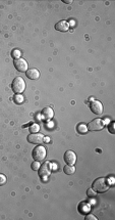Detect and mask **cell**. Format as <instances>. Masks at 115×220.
<instances>
[{"mask_svg": "<svg viewBox=\"0 0 115 220\" xmlns=\"http://www.w3.org/2000/svg\"><path fill=\"white\" fill-rule=\"evenodd\" d=\"M11 87H12V90L14 93H17V94L22 93L26 89V82L24 78H22V77L14 78L12 81V84H11Z\"/></svg>", "mask_w": 115, "mask_h": 220, "instance_id": "2", "label": "cell"}, {"mask_svg": "<svg viewBox=\"0 0 115 220\" xmlns=\"http://www.w3.org/2000/svg\"><path fill=\"white\" fill-rule=\"evenodd\" d=\"M86 220H97V218L95 217L94 215H92V214H88L86 217H85Z\"/></svg>", "mask_w": 115, "mask_h": 220, "instance_id": "22", "label": "cell"}, {"mask_svg": "<svg viewBox=\"0 0 115 220\" xmlns=\"http://www.w3.org/2000/svg\"><path fill=\"white\" fill-rule=\"evenodd\" d=\"M6 182V177L4 174H1L0 173V185H3V184H5Z\"/></svg>", "mask_w": 115, "mask_h": 220, "instance_id": "20", "label": "cell"}, {"mask_svg": "<svg viewBox=\"0 0 115 220\" xmlns=\"http://www.w3.org/2000/svg\"><path fill=\"white\" fill-rule=\"evenodd\" d=\"M64 161L67 165H74L76 162V155L72 150H67L64 154Z\"/></svg>", "mask_w": 115, "mask_h": 220, "instance_id": "9", "label": "cell"}, {"mask_svg": "<svg viewBox=\"0 0 115 220\" xmlns=\"http://www.w3.org/2000/svg\"><path fill=\"white\" fill-rule=\"evenodd\" d=\"M108 129H109V132H110V133H112V134L115 133V130H114V123H113V122L109 125Z\"/></svg>", "mask_w": 115, "mask_h": 220, "instance_id": "21", "label": "cell"}, {"mask_svg": "<svg viewBox=\"0 0 115 220\" xmlns=\"http://www.w3.org/2000/svg\"><path fill=\"white\" fill-rule=\"evenodd\" d=\"M76 130H78V132L79 134H85L88 131V127L87 125L84 124V123H80V124H79L78 127H76Z\"/></svg>", "mask_w": 115, "mask_h": 220, "instance_id": "14", "label": "cell"}, {"mask_svg": "<svg viewBox=\"0 0 115 220\" xmlns=\"http://www.w3.org/2000/svg\"><path fill=\"white\" fill-rule=\"evenodd\" d=\"M39 175L41 177H46L50 175L51 172V164L49 162H45V163L42 164V166H40L39 168Z\"/></svg>", "mask_w": 115, "mask_h": 220, "instance_id": "8", "label": "cell"}, {"mask_svg": "<svg viewBox=\"0 0 115 220\" xmlns=\"http://www.w3.org/2000/svg\"><path fill=\"white\" fill-rule=\"evenodd\" d=\"M13 65L17 71L22 72V73H26V71H28V63H26V60H24V59L14 60Z\"/></svg>", "mask_w": 115, "mask_h": 220, "instance_id": "6", "label": "cell"}, {"mask_svg": "<svg viewBox=\"0 0 115 220\" xmlns=\"http://www.w3.org/2000/svg\"><path fill=\"white\" fill-rule=\"evenodd\" d=\"M40 166H41L40 162L35 161V162H33V163H32V169H33V170H39Z\"/></svg>", "mask_w": 115, "mask_h": 220, "instance_id": "18", "label": "cell"}, {"mask_svg": "<svg viewBox=\"0 0 115 220\" xmlns=\"http://www.w3.org/2000/svg\"><path fill=\"white\" fill-rule=\"evenodd\" d=\"M87 127H88V130L99 131L104 128V122H103L101 119H94V120H92L89 124L87 125Z\"/></svg>", "mask_w": 115, "mask_h": 220, "instance_id": "4", "label": "cell"}, {"mask_svg": "<svg viewBox=\"0 0 115 220\" xmlns=\"http://www.w3.org/2000/svg\"><path fill=\"white\" fill-rule=\"evenodd\" d=\"M21 55H22L21 50H18V49H13L12 51H11V56H12L14 60L21 59Z\"/></svg>", "mask_w": 115, "mask_h": 220, "instance_id": "15", "label": "cell"}, {"mask_svg": "<svg viewBox=\"0 0 115 220\" xmlns=\"http://www.w3.org/2000/svg\"><path fill=\"white\" fill-rule=\"evenodd\" d=\"M41 116L43 117L44 120L48 121V120H51V119L54 117V112L51 109V107H44L43 110L41 112Z\"/></svg>", "mask_w": 115, "mask_h": 220, "instance_id": "10", "label": "cell"}, {"mask_svg": "<svg viewBox=\"0 0 115 220\" xmlns=\"http://www.w3.org/2000/svg\"><path fill=\"white\" fill-rule=\"evenodd\" d=\"M90 109L96 115H101L103 113V105L99 100H92L90 103Z\"/></svg>", "mask_w": 115, "mask_h": 220, "instance_id": "7", "label": "cell"}, {"mask_svg": "<svg viewBox=\"0 0 115 220\" xmlns=\"http://www.w3.org/2000/svg\"><path fill=\"white\" fill-rule=\"evenodd\" d=\"M40 130V127L38 124H32L30 126V131H31V133H37L38 131Z\"/></svg>", "mask_w": 115, "mask_h": 220, "instance_id": "16", "label": "cell"}, {"mask_svg": "<svg viewBox=\"0 0 115 220\" xmlns=\"http://www.w3.org/2000/svg\"><path fill=\"white\" fill-rule=\"evenodd\" d=\"M109 181L104 177L97 178L93 182V190L96 192H105L109 190Z\"/></svg>", "mask_w": 115, "mask_h": 220, "instance_id": "1", "label": "cell"}, {"mask_svg": "<svg viewBox=\"0 0 115 220\" xmlns=\"http://www.w3.org/2000/svg\"><path fill=\"white\" fill-rule=\"evenodd\" d=\"M26 75L31 80H37V79H39V77H40V72L38 71L37 69L33 68V69H31V70L26 71Z\"/></svg>", "mask_w": 115, "mask_h": 220, "instance_id": "11", "label": "cell"}, {"mask_svg": "<svg viewBox=\"0 0 115 220\" xmlns=\"http://www.w3.org/2000/svg\"><path fill=\"white\" fill-rule=\"evenodd\" d=\"M87 195L89 196H92V198H94V196H96V192L93 188H89V190L87 191Z\"/></svg>", "mask_w": 115, "mask_h": 220, "instance_id": "19", "label": "cell"}, {"mask_svg": "<svg viewBox=\"0 0 115 220\" xmlns=\"http://www.w3.org/2000/svg\"><path fill=\"white\" fill-rule=\"evenodd\" d=\"M63 171H64L65 174L71 175V174H74V173L75 172V167H74V165H65Z\"/></svg>", "mask_w": 115, "mask_h": 220, "instance_id": "13", "label": "cell"}, {"mask_svg": "<svg viewBox=\"0 0 115 220\" xmlns=\"http://www.w3.org/2000/svg\"><path fill=\"white\" fill-rule=\"evenodd\" d=\"M46 155H47V152H46V149L43 145L36 146V148L33 149V153H32L33 159L38 162H42L43 160H45Z\"/></svg>", "mask_w": 115, "mask_h": 220, "instance_id": "3", "label": "cell"}, {"mask_svg": "<svg viewBox=\"0 0 115 220\" xmlns=\"http://www.w3.org/2000/svg\"><path fill=\"white\" fill-rule=\"evenodd\" d=\"M63 2L64 3H71L72 1H71V0H63Z\"/></svg>", "mask_w": 115, "mask_h": 220, "instance_id": "23", "label": "cell"}, {"mask_svg": "<svg viewBox=\"0 0 115 220\" xmlns=\"http://www.w3.org/2000/svg\"><path fill=\"white\" fill-rule=\"evenodd\" d=\"M28 141L30 144H40L44 141V135L40 133H31L28 136Z\"/></svg>", "mask_w": 115, "mask_h": 220, "instance_id": "5", "label": "cell"}, {"mask_svg": "<svg viewBox=\"0 0 115 220\" xmlns=\"http://www.w3.org/2000/svg\"><path fill=\"white\" fill-rule=\"evenodd\" d=\"M68 28H69V24H68V23L66 21H64V20L58 22L55 25V29L57 31H60V32H66V31L68 30Z\"/></svg>", "mask_w": 115, "mask_h": 220, "instance_id": "12", "label": "cell"}, {"mask_svg": "<svg viewBox=\"0 0 115 220\" xmlns=\"http://www.w3.org/2000/svg\"><path fill=\"white\" fill-rule=\"evenodd\" d=\"M14 102L17 103H22L24 102V96L22 94H17L14 96Z\"/></svg>", "mask_w": 115, "mask_h": 220, "instance_id": "17", "label": "cell"}]
</instances>
